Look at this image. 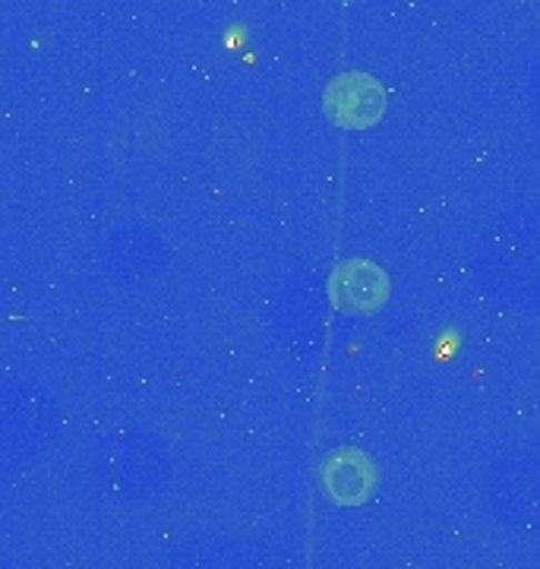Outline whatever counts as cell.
<instances>
[{
	"instance_id": "6da1fadb",
	"label": "cell",
	"mask_w": 540,
	"mask_h": 569,
	"mask_svg": "<svg viewBox=\"0 0 540 569\" xmlns=\"http://www.w3.org/2000/svg\"><path fill=\"white\" fill-rule=\"evenodd\" d=\"M386 111V92L367 73H344L326 89V114L344 130H363L380 121Z\"/></svg>"
},
{
	"instance_id": "7a4b0ae2",
	"label": "cell",
	"mask_w": 540,
	"mask_h": 569,
	"mask_svg": "<svg viewBox=\"0 0 540 569\" xmlns=\"http://www.w3.org/2000/svg\"><path fill=\"white\" fill-rule=\"evenodd\" d=\"M322 488L332 503L360 507L377 488V468L358 449H336L322 462Z\"/></svg>"
},
{
	"instance_id": "3957f363",
	"label": "cell",
	"mask_w": 540,
	"mask_h": 569,
	"mask_svg": "<svg viewBox=\"0 0 540 569\" xmlns=\"http://www.w3.org/2000/svg\"><path fill=\"white\" fill-rule=\"evenodd\" d=\"M336 298L348 310L373 313L389 298V279L380 266L367 263V260H351L336 269Z\"/></svg>"
}]
</instances>
